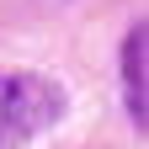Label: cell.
<instances>
[{"label": "cell", "mask_w": 149, "mask_h": 149, "mask_svg": "<svg viewBox=\"0 0 149 149\" xmlns=\"http://www.w3.org/2000/svg\"><path fill=\"white\" fill-rule=\"evenodd\" d=\"M59 117H64V91L53 80H43V74H32V69L0 74V149L32 144Z\"/></svg>", "instance_id": "6da1fadb"}, {"label": "cell", "mask_w": 149, "mask_h": 149, "mask_svg": "<svg viewBox=\"0 0 149 149\" xmlns=\"http://www.w3.org/2000/svg\"><path fill=\"white\" fill-rule=\"evenodd\" d=\"M144 48H149V27H144V16L133 27H128L123 37V101H128V117H133L144 128V112H149V91H144Z\"/></svg>", "instance_id": "7a4b0ae2"}, {"label": "cell", "mask_w": 149, "mask_h": 149, "mask_svg": "<svg viewBox=\"0 0 149 149\" xmlns=\"http://www.w3.org/2000/svg\"><path fill=\"white\" fill-rule=\"evenodd\" d=\"M37 6H48V11H53V6H64V0H37Z\"/></svg>", "instance_id": "3957f363"}]
</instances>
